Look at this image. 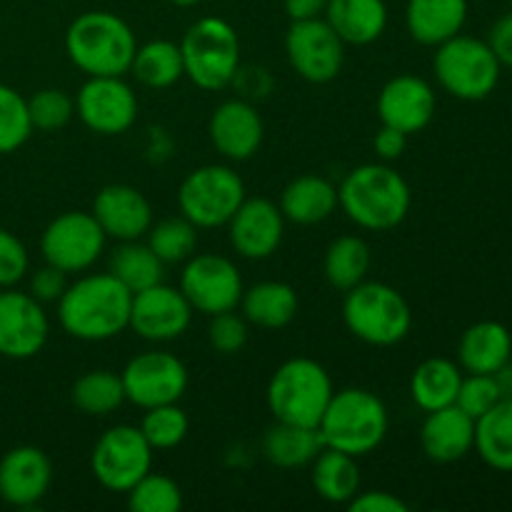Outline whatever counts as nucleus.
Returning <instances> with one entry per match:
<instances>
[{
    "label": "nucleus",
    "instance_id": "nucleus-43",
    "mask_svg": "<svg viewBox=\"0 0 512 512\" xmlns=\"http://www.w3.org/2000/svg\"><path fill=\"white\" fill-rule=\"evenodd\" d=\"M248 320L243 318V313H235V310H225V313L210 315L208 325V343L215 353L220 355H235L245 348L248 343Z\"/></svg>",
    "mask_w": 512,
    "mask_h": 512
},
{
    "label": "nucleus",
    "instance_id": "nucleus-20",
    "mask_svg": "<svg viewBox=\"0 0 512 512\" xmlns=\"http://www.w3.org/2000/svg\"><path fill=\"white\" fill-rule=\"evenodd\" d=\"M208 135L213 148L225 160L243 163L253 158L263 145L265 125L248 98H230L223 100L210 115Z\"/></svg>",
    "mask_w": 512,
    "mask_h": 512
},
{
    "label": "nucleus",
    "instance_id": "nucleus-9",
    "mask_svg": "<svg viewBox=\"0 0 512 512\" xmlns=\"http://www.w3.org/2000/svg\"><path fill=\"white\" fill-rule=\"evenodd\" d=\"M245 198L243 178L223 163L200 165L185 175L178 188L180 215L198 230L228 225Z\"/></svg>",
    "mask_w": 512,
    "mask_h": 512
},
{
    "label": "nucleus",
    "instance_id": "nucleus-44",
    "mask_svg": "<svg viewBox=\"0 0 512 512\" xmlns=\"http://www.w3.org/2000/svg\"><path fill=\"white\" fill-rule=\"evenodd\" d=\"M30 255L18 235L0 228V288H15L28 275Z\"/></svg>",
    "mask_w": 512,
    "mask_h": 512
},
{
    "label": "nucleus",
    "instance_id": "nucleus-38",
    "mask_svg": "<svg viewBox=\"0 0 512 512\" xmlns=\"http://www.w3.org/2000/svg\"><path fill=\"white\" fill-rule=\"evenodd\" d=\"M140 433L150 443L153 450H170L178 448L185 438H188L190 420L188 413L180 408L178 403L155 405L148 408L143 415V423L138 425Z\"/></svg>",
    "mask_w": 512,
    "mask_h": 512
},
{
    "label": "nucleus",
    "instance_id": "nucleus-4",
    "mask_svg": "<svg viewBox=\"0 0 512 512\" xmlns=\"http://www.w3.org/2000/svg\"><path fill=\"white\" fill-rule=\"evenodd\" d=\"M388 408L365 388L335 390L318 423L325 448L340 450L353 458L375 453L388 435Z\"/></svg>",
    "mask_w": 512,
    "mask_h": 512
},
{
    "label": "nucleus",
    "instance_id": "nucleus-21",
    "mask_svg": "<svg viewBox=\"0 0 512 512\" xmlns=\"http://www.w3.org/2000/svg\"><path fill=\"white\" fill-rule=\"evenodd\" d=\"M53 485V463L35 445H18L0 458V500L13 508H33Z\"/></svg>",
    "mask_w": 512,
    "mask_h": 512
},
{
    "label": "nucleus",
    "instance_id": "nucleus-14",
    "mask_svg": "<svg viewBox=\"0 0 512 512\" xmlns=\"http://www.w3.org/2000/svg\"><path fill=\"white\" fill-rule=\"evenodd\" d=\"M75 113L93 133L123 135L138 120V95L123 75H95L80 85L75 95Z\"/></svg>",
    "mask_w": 512,
    "mask_h": 512
},
{
    "label": "nucleus",
    "instance_id": "nucleus-2",
    "mask_svg": "<svg viewBox=\"0 0 512 512\" xmlns=\"http://www.w3.org/2000/svg\"><path fill=\"white\" fill-rule=\"evenodd\" d=\"M413 193L403 175L388 163H365L338 185V208L350 223L373 233L393 230L408 218Z\"/></svg>",
    "mask_w": 512,
    "mask_h": 512
},
{
    "label": "nucleus",
    "instance_id": "nucleus-40",
    "mask_svg": "<svg viewBox=\"0 0 512 512\" xmlns=\"http://www.w3.org/2000/svg\"><path fill=\"white\" fill-rule=\"evenodd\" d=\"M33 135L28 113V98L10 85L0 83V155H10L23 148Z\"/></svg>",
    "mask_w": 512,
    "mask_h": 512
},
{
    "label": "nucleus",
    "instance_id": "nucleus-49",
    "mask_svg": "<svg viewBox=\"0 0 512 512\" xmlns=\"http://www.w3.org/2000/svg\"><path fill=\"white\" fill-rule=\"evenodd\" d=\"M283 5L290 20H310L323 18L328 0H283Z\"/></svg>",
    "mask_w": 512,
    "mask_h": 512
},
{
    "label": "nucleus",
    "instance_id": "nucleus-15",
    "mask_svg": "<svg viewBox=\"0 0 512 512\" xmlns=\"http://www.w3.org/2000/svg\"><path fill=\"white\" fill-rule=\"evenodd\" d=\"M125 400L148 410L155 405L178 403L188 390V368L165 350L140 353L120 373Z\"/></svg>",
    "mask_w": 512,
    "mask_h": 512
},
{
    "label": "nucleus",
    "instance_id": "nucleus-42",
    "mask_svg": "<svg viewBox=\"0 0 512 512\" xmlns=\"http://www.w3.org/2000/svg\"><path fill=\"white\" fill-rule=\"evenodd\" d=\"M500 400H503V395H500V388L498 383H495L493 375L465 373L458 390V398H455V405H458L463 413H468L473 420H478L483 418L488 410H493Z\"/></svg>",
    "mask_w": 512,
    "mask_h": 512
},
{
    "label": "nucleus",
    "instance_id": "nucleus-51",
    "mask_svg": "<svg viewBox=\"0 0 512 512\" xmlns=\"http://www.w3.org/2000/svg\"><path fill=\"white\" fill-rule=\"evenodd\" d=\"M173 5H178V8H195L198 3H203V0H170Z\"/></svg>",
    "mask_w": 512,
    "mask_h": 512
},
{
    "label": "nucleus",
    "instance_id": "nucleus-35",
    "mask_svg": "<svg viewBox=\"0 0 512 512\" xmlns=\"http://www.w3.org/2000/svg\"><path fill=\"white\" fill-rule=\"evenodd\" d=\"M108 273L118 278L130 293L158 285L165 280V263L150 250L148 243L140 240H125L110 253Z\"/></svg>",
    "mask_w": 512,
    "mask_h": 512
},
{
    "label": "nucleus",
    "instance_id": "nucleus-3",
    "mask_svg": "<svg viewBox=\"0 0 512 512\" xmlns=\"http://www.w3.org/2000/svg\"><path fill=\"white\" fill-rule=\"evenodd\" d=\"M135 50L138 40L133 28L110 10L80 13L65 30V53L88 78L130 73Z\"/></svg>",
    "mask_w": 512,
    "mask_h": 512
},
{
    "label": "nucleus",
    "instance_id": "nucleus-41",
    "mask_svg": "<svg viewBox=\"0 0 512 512\" xmlns=\"http://www.w3.org/2000/svg\"><path fill=\"white\" fill-rule=\"evenodd\" d=\"M28 113L33 130L55 133L73 120L75 100L60 88H43L28 98Z\"/></svg>",
    "mask_w": 512,
    "mask_h": 512
},
{
    "label": "nucleus",
    "instance_id": "nucleus-1",
    "mask_svg": "<svg viewBox=\"0 0 512 512\" xmlns=\"http://www.w3.org/2000/svg\"><path fill=\"white\" fill-rule=\"evenodd\" d=\"M133 293L110 273L80 275L58 300V323L70 338L103 343L130 325Z\"/></svg>",
    "mask_w": 512,
    "mask_h": 512
},
{
    "label": "nucleus",
    "instance_id": "nucleus-50",
    "mask_svg": "<svg viewBox=\"0 0 512 512\" xmlns=\"http://www.w3.org/2000/svg\"><path fill=\"white\" fill-rule=\"evenodd\" d=\"M493 378H495V383H498L503 400L512 398V360H508V363H505L498 373H493Z\"/></svg>",
    "mask_w": 512,
    "mask_h": 512
},
{
    "label": "nucleus",
    "instance_id": "nucleus-27",
    "mask_svg": "<svg viewBox=\"0 0 512 512\" xmlns=\"http://www.w3.org/2000/svg\"><path fill=\"white\" fill-rule=\"evenodd\" d=\"M280 210L295 225H318L338 210V188L323 175H300L280 193Z\"/></svg>",
    "mask_w": 512,
    "mask_h": 512
},
{
    "label": "nucleus",
    "instance_id": "nucleus-6",
    "mask_svg": "<svg viewBox=\"0 0 512 512\" xmlns=\"http://www.w3.org/2000/svg\"><path fill=\"white\" fill-rule=\"evenodd\" d=\"M335 388L330 373L313 358H290L270 378L265 400L275 420L318 428Z\"/></svg>",
    "mask_w": 512,
    "mask_h": 512
},
{
    "label": "nucleus",
    "instance_id": "nucleus-11",
    "mask_svg": "<svg viewBox=\"0 0 512 512\" xmlns=\"http://www.w3.org/2000/svg\"><path fill=\"white\" fill-rule=\"evenodd\" d=\"M105 238L103 228L93 213L83 210H68L48 223V228L40 235V253L45 263L55 265L63 273L78 275L95 265V260L103 255Z\"/></svg>",
    "mask_w": 512,
    "mask_h": 512
},
{
    "label": "nucleus",
    "instance_id": "nucleus-30",
    "mask_svg": "<svg viewBox=\"0 0 512 512\" xmlns=\"http://www.w3.org/2000/svg\"><path fill=\"white\" fill-rule=\"evenodd\" d=\"M323 438L318 428H303V425H290L275 420L263 435V455L275 468H303L315 460V455L323 450Z\"/></svg>",
    "mask_w": 512,
    "mask_h": 512
},
{
    "label": "nucleus",
    "instance_id": "nucleus-10",
    "mask_svg": "<svg viewBox=\"0 0 512 512\" xmlns=\"http://www.w3.org/2000/svg\"><path fill=\"white\" fill-rule=\"evenodd\" d=\"M150 443L135 425H115L105 430L90 453L95 480L110 493H128L145 473L153 470Z\"/></svg>",
    "mask_w": 512,
    "mask_h": 512
},
{
    "label": "nucleus",
    "instance_id": "nucleus-13",
    "mask_svg": "<svg viewBox=\"0 0 512 512\" xmlns=\"http://www.w3.org/2000/svg\"><path fill=\"white\" fill-rule=\"evenodd\" d=\"M285 55L295 73L315 85L330 83L345 63V43L325 18L290 20L285 33Z\"/></svg>",
    "mask_w": 512,
    "mask_h": 512
},
{
    "label": "nucleus",
    "instance_id": "nucleus-26",
    "mask_svg": "<svg viewBox=\"0 0 512 512\" xmlns=\"http://www.w3.org/2000/svg\"><path fill=\"white\" fill-rule=\"evenodd\" d=\"M323 18L345 45H370L388 28L385 0H328Z\"/></svg>",
    "mask_w": 512,
    "mask_h": 512
},
{
    "label": "nucleus",
    "instance_id": "nucleus-47",
    "mask_svg": "<svg viewBox=\"0 0 512 512\" xmlns=\"http://www.w3.org/2000/svg\"><path fill=\"white\" fill-rule=\"evenodd\" d=\"M408 138L410 135L400 133V130L390 128V125H380V130L373 138V148L383 163H393V160H398L400 155L405 153V148H408Z\"/></svg>",
    "mask_w": 512,
    "mask_h": 512
},
{
    "label": "nucleus",
    "instance_id": "nucleus-37",
    "mask_svg": "<svg viewBox=\"0 0 512 512\" xmlns=\"http://www.w3.org/2000/svg\"><path fill=\"white\" fill-rule=\"evenodd\" d=\"M145 238H148L150 250L165 265L185 263L188 258H193L195 248H198V228L183 215L153 223Z\"/></svg>",
    "mask_w": 512,
    "mask_h": 512
},
{
    "label": "nucleus",
    "instance_id": "nucleus-12",
    "mask_svg": "<svg viewBox=\"0 0 512 512\" xmlns=\"http://www.w3.org/2000/svg\"><path fill=\"white\" fill-rule=\"evenodd\" d=\"M180 290L188 298L190 308L203 315H218L235 310L243 298V275L238 265L225 255L200 253L185 260L180 273Z\"/></svg>",
    "mask_w": 512,
    "mask_h": 512
},
{
    "label": "nucleus",
    "instance_id": "nucleus-22",
    "mask_svg": "<svg viewBox=\"0 0 512 512\" xmlns=\"http://www.w3.org/2000/svg\"><path fill=\"white\" fill-rule=\"evenodd\" d=\"M93 218L103 228L105 238L118 240H140L148 235L153 225V205L138 188L125 183L105 185L93 200Z\"/></svg>",
    "mask_w": 512,
    "mask_h": 512
},
{
    "label": "nucleus",
    "instance_id": "nucleus-23",
    "mask_svg": "<svg viewBox=\"0 0 512 512\" xmlns=\"http://www.w3.org/2000/svg\"><path fill=\"white\" fill-rule=\"evenodd\" d=\"M420 448L433 463H458L475 450V420L458 405L433 410L420 428Z\"/></svg>",
    "mask_w": 512,
    "mask_h": 512
},
{
    "label": "nucleus",
    "instance_id": "nucleus-18",
    "mask_svg": "<svg viewBox=\"0 0 512 512\" xmlns=\"http://www.w3.org/2000/svg\"><path fill=\"white\" fill-rule=\"evenodd\" d=\"M380 125L400 130L405 135H415L428 128L438 110L433 85L420 75H395L383 85L378 95Z\"/></svg>",
    "mask_w": 512,
    "mask_h": 512
},
{
    "label": "nucleus",
    "instance_id": "nucleus-29",
    "mask_svg": "<svg viewBox=\"0 0 512 512\" xmlns=\"http://www.w3.org/2000/svg\"><path fill=\"white\" fill-rule=\"evenodd\" d=\"M463 375V368L453 360L428 358L415 368L413 378H410V395L425 413L448 408V405H455Z\"/></svg>",
    "mask_w": 512,
    "mask_h": 512
},
{
    "label": "nucleus",
    "instance_id": "nucleus-46",
    "mask_svg": "<svg viewBox=\"0 0 512 512\" xmlns=\"http://www.w3.org/2000/svg\"><path fill=\"white\" fill-rule=\"evenodd\" d=\"M350 512H408V503L388 490H365L348 503Z\"/></svg>",
    "mask_w": 512,
    "mask_h": 512
},
{
    "label": "nucleus",
    "instance_id": "nucleus-7",
    "mask_svg": "<svg viewBox=\"0 0 512 512\" xmlns=\"http://www.w3.org/2000/svg\"><path fill=\"white\" fill-rule=\"evenodd\" d=\"M185 78L200 90H223L233 85L240 70V38L233 25L215 15L195 20L180 40Z\"/></svg>",
    "mask_w": 512,
    "mask_h": 512
},
{
    "label": "nucleus",
    "instance_id": "nucleus-17",
    "mask_svg": "<svg viewBox=\"0 0 512 512\" xmlns=\"http://www.w3.org/2000/svg\"><path fill=\"white\" fill-rule=\"evenodd\" d=\"M193 313L183 290L158 283L133 293L128 328L148 343H170L190 328Z\"/></svg>",
    "mask_w": 512,
    "mask_h": 512
},
{
    "label": "nucleus",
    "instance_id": "nucleus-34",
    "mask_svg": "<svg viewBox=\"0 0 512 512\" xmlns=\"http://www.w3.org/2000/svg\"><path fill=\"white\" fill-rule=\"evenodd\" d=\"M130 73L135 75L140 85L150 90H165L170 85L185 78L183 53H180V43L173 40H148L145 45H138L135 50L133 65Z\"/></svg>",
    "mask_w": 512,
    "mask_h": 512
},
{
    "label": "nucleus",
    "instance_id": "nucleus-33",
    "mask_svg": "<svg viewBox=\"0 0 512 512\" xmlns=\"http://www.w3.org/2000/svg\"><path fill=\"white\" fill-rule=\"evenodd\" d=\"M475 453L488 468L512 473V398L475 420Z\"/></svg>",
    "mask_w": 512,
    "mask_h": 512
},
{
    "label": "nucleus",
    "instance_id": "nucleus-8",
    "mask_svg": "<svg viewBox=\"0 0 512 512\" xmlns=\"http://www.w3.org/2000/svg\"><path fill=\"white\" fill-rule=\"evenodd\" d=\"M433 70L445 93L465 103H478L495 93L503 65L488 40L458 33L435 48Z\"/></svg>",
    "mask_w": 512,
    "mask_h": 512
},
{
    "label": "nucleus",
    "instance_id": "nucleus-28",
    "mask_svg": "<svg viewBox=\"0 0 512 512\" xmlns=\"http://www.w3.org/2000/svg\"><path fill=\"white\" fill-rule=\"evenodd\" d=\"M240 313L248 325L263 330H280L290 325L298 315V293L293 285L280 280H263L243 290Z\"/></svg>",
    "mask_w": 512,
    "mask_h": 512
},
{
    "label": "nucleus",
    "instance_id": "nucleus-19",
    "mask_svg": "<svg viewBox=\"0 0 512 512\" xmlns=\"http://www.w3.org/2000/svg\"><path fill=\"white\" fill-rule=\"evenodd\" d=\"M230 245L248 260H268L285 235V215L268 198H245L228 223Z\"/></svg>",
    "mask_w": 512,
    "mask_h": 512
},
{
    "label": "nucleus",
    "instance_id": "nucleus-25",
    "mask_svg": "<svg viewBox=\"0 0 512 512\" xmlns=\"http://www.w3.org/2000/svg\"><path fill=\"white\" fill-rule=\"evenodd\" d=\"M512 360V335L498 320L470 325L458 343V365L463 373L493 375Z\"/></svg>",
    "mask_w": 512,
    "mask_h": 512
},
{
    "label": "nucleus",
    "instance_id": "nucleus-32",
    "mask_svg": "<svg viewBox=\"0 0 512 512\" xmlns=\"http://www.w3.org/2000/svg\"><path fill=\"white\" fill-rule=\"evenodd\" d=\"M373 253L360 235H340L328 245L323 258V275L330 288L348 293L350 288L368 280Z\"/></svg>",
    "mask_w": 512,
    "mask_h": 512
},
{
    "label": "nucleus",
    "instance_id": "nucleus-16",
    "mask_svg": "<svg viewBox=\"0 0 512 512\" xmlns=\"http://www.w3.org/2000/svg\"><path fill=\"white\" fill-rule=\"evenodd\" d=\"M50 320L45 305L18 288H0V355L30 360L45 348Z\"/></svg>",
    "mask_w": 512,
    "mask_h": 512
},
{
    "label": "nucleus",
    "instance_id": "nucleus-24",
    "mask_svg": "<svg viewBox=\"0 0 512 512\" xmlns=\"http://www.w3.org/2000/svg\"><path fill=\"white\" fill-rule=\"evenodd\" d=\"M468 0H408L405 28L410 38L428 48L463 33L468 20Z\"/></svg>",
    "mask_w": 512,
    "mask_h": 512
},
{
    "label": "nucleus",
    "instance_id": "nucleus-31",
    "mask_svg": "<svg viewBox=\"0 0 512 512\" xmlns=\"http://www.w3.org/2000/svg\"><path fill=\"white\" fill-rule=\"evenodd\" d=\"M313 488L325 503L348 505L360 493V468L358 458L340 450L323 448L315 455L313 463Z\"/></svg>",
    "mask_w": 512,
    "mask_h": 512
},
{
    "label": "nucleus",
    "instance_id": "nucleus-48",
    "mask_svg": "<svg viewBox=\"0 0 512 512\" xmlns=\"http://www.w3.org/2000/svg\"><path fill=\"white\" fill-rule=\"evenodd\" d=\"M488 43L493 48L495 58L500 60V65L512 68V10L493 25Z\"/></svg>",
    "mask_w": 512,
    "mask_h": 512
},
{
    "label": "nucleus",
    "instance_id": "nucleus-5",
    "mask_svg": "<svg viewBox=\"0 0 512 512\" xmlns=\"http://www.w3.org/2000/svg\"><path fill=\"white\" fill-rule=\"evenodd\" d=\"M343 323L360 343L393 348L413 330V310L393 285L363 280L345 293Z\"/></svg>",
    "mask_w": 512,
    "mask_h": 512
},
{
    "label": "nucleus",
    "instance_id": "nucleus-52",
    "mask_svg": "<svg viewBox=\"0 0 512 512\" xmlns=\"http://www.w3.org/2000/svg\"><path fill=\"white\" fill-rule=\"evenodd\" d=\"M510 8H512V0H510Z\"/></svg>",
    "mask_w": 512,
    "mask_h": 512
},
{
    "label": "nucleus",
    "instance_id": "nucleus-39",
    "mask_svg": "<svg viewBox=\"0 0 512 512\" xmlns=\"http://www.w3.org/2000/svg\"><path fill=\"white\" fill-rule=\"evenodd\" d=\"M128 508L133 512H180L183 510V490L173 478L160 473H145L128 490Z\"/></svg>",
    "mask_w": 512,
    "mask_h": 512
},
{
    "label": "nucleus",
    "instance_id": "nucleus-45",
    "mask_svg": "<svg viewBox=\"0 0 512 512\" xmlns=\"http://www.w3.org/2000/svg\"><path fill=\"white\" fill-rule=\"evenodd\" d=\"M68 273H63L55 265L45 263L40 265L38 270H33L28 283V293L33 295L35 300H40L43 305L48 303H58L63 298V293L68 290Z\"/></svg>",
    "mask_w": 512,
    "mask_h": 512
},
{
    "label": "nucleus",
    "instance_id": "nucleus-36",
    "mask_svg": "<svg viewBox=\"0 0 512 512\" xmlns=\"http://www.w3.org/2000/svg\"><path fill=\"white\" fill-rule=\"evenodd\" d=\"M70 400L83 415L105 418L125 403L123 380L110 370H88L73 383Z\"/></svg>",
    "mask_w": 512,
    "mask_h": 512
}]
</instances>
